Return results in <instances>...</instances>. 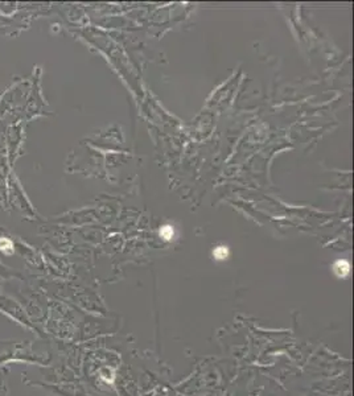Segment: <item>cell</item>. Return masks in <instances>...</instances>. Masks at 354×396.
Listing matches in <instances>:
<instances>
[{
	"label": "cell",
	"mask_w": 354,
	"mask_h": 396,
	"mask_svg": "<svg viewBox=\"0 0 354 396\" xmlns=\"http://www.w3.org/2000/svg\"><path fill=\"white\" fill-rule=\"evenodd\" d=\"M349 263L345 262V260H341V262H337L334 264V272L338 276V277H345L346 275L349 274Z\"/></svg>",
	"instance_id": "cell-1"
},
{
	"label": "cell",
	"mask_w": 354,
	"mask_h": 396,
	"mask_svg": "<svg viewBox=\"0 0 354 396\" xmlns=\"http://www.w3.org/2000/svg\"><path fill=\"white\" fill-rule=\"evenodd\" d=\"M213 255H214V258H216V259H218V260H223V259H226V258H228V255H229L228 247H223V246H221V247H217V248L214 250Z\"/></svg>",
	"instance_id": "cell-2"
},
{
	"label": "cell",
	"mask_w": 354,
	"mask_h": 396,
	"mask_svg": "<svg viewBox=\"0 0 354 396\" xmlns=\"http://www.w3.org/2000/svg\"><path fill=\"white\" fill-rule=\"evenodd\" d=\"M173 234H175V232H173V229L171 226H163L162 230H160V235H162L164 239H167V241L172 239Z\"/></svg>",
	"instance_id": "cell-3"
}]
</instances>
